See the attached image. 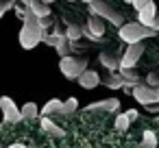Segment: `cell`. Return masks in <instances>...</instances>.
Wrapping results in <instances>:
<instances>
[{
    "label": "cell",
    "instance_id": "obj_1",
    "mask_svg": "<svg viewBox=\"0 0 159 148\" xmlns=\"http://www.w3.org/2000/svg\"><path fill=\"white\" fill-rule=\"evenodd\" d=\"M20 46L24 50H33L35 46L42 44L44 39V29L39 24V18L37 16H31L26 22H22V29H20Z\"/></svg>",
    "mask_w": 159,
    "mask_h": 148
},
{
    "label": "cell",
    "instance_id": "obj_2",
    "mask_svg": "<svg viewBox=\"0 0 159 148\" xmlns=\"http://www.w3.org/2000/svg\"><path fill=\"white\" fill-rule=\"evenodd\" d=\"M157 31L150 29V26H144L139 22H124L120 26V39L126 42V44H137V42H144L146 37H152Z\"/></svg>",
    "mask_w": 159,
    "mask_h": 148
},
{
    "label": "cell",
    "instance_id": "obj_3",
    "mask_svg": "<svg viewBox=\"0 0 159 148\" xmlns=\"http://www.w3.org/2000/svg\"><path fill=\"white\" fill-rule=\"evenodd\" d=\"M59 70H61V74H63L66 78L76 81V78L87 70V57H72V55L61 57V61H59Z\"/></svg>",
    "mask_w": 159,
    "mask_h": 148
},
{
    "label": "cell",
    "instance_id": "obj_4",
    "mask_svg": "<svg viewBox=\"0 0 159 148\" xmlns=\"http://www.w3.org/2000/svg\"><path fill=\"white\" fill-rule=\"evenodd\" d=\"M89 11H92L94 16H100L102 20H109V22H111L113 26H118V29H120V26L124 24V20H126V18H124L122 13H118L109 2H102V0H94V2L89 5Z\"/></svg>",
    "mask_w": 159,
    "mask_h": 148
},
{
    "label": "cell",
    "instance_id": "obj_5",
    "mask_svg": "<svg viewBox=\"0 0 159 148\" xmlns=\"http://www.w3.org/2000/svg\"><path fill=\"white\" fill-rule=\"evenodd\" d=\"M133 98L139 102V105H157L159 102V85L152 87V85H133Z\"/></svg>",
    "mask_w": 159,
    "mask_h": 148
},
{
    "label": "cell",
    "instance_id": "obj_6",
    "mask_svg": "<svg viewBox=\"0 0 159 148\" xmlns=\"http://www.w3.org/2000/svg\"><path fill=\"white\" fill-rule=\"evenodd\" d=\"M102 35H105V22H102L100 16L92 13L87 18V24L83 26V37H87L92 42H98V39H102Z\"/></svg>",
    "mask_w": 159,
    "mask_h": 148
},
{
    "label": "cell",
    "instance_id": "obj_7",
    "mask_svg": "<svg viewBox=\"0 0 159 148\" xmlns=\"http://www.w3.org/2000/svg\"><path fill=\"white\" fill-rule=\"evenodd\" d=\"M0 111H2V115H5V122H11V124H18V122H22L24 118H22V109L13 102V98H9V96H2L0 98Z\"/></svg>",
    "mask_w": 159,
    "mask_h": 148
},
{
    "label": "cell",
    "instance_id": "obj_8",
    "mask_svg": "<svg viewBox=\"0 0 159 148\" xmlns=\"http://www.w3.org/2000/svg\"><path fill=\"white\" fill-rule=\"evenodd\" d=\"M142 55H144V44H142V42H137V44H129L126 52L122 55V65H120V68H133V65L139 61Z\"/></svg>",
    "mask_w": 159,
    "mask_h": 148
},
{
    "label": "cell",
    "instance_id": "obj_9",
    "mask_svg": "<svg viewBox=\"0 0 159 148\" xmlns=\"http://www.w3.org/2000/svg\"><path fill=\"white\" fill-rule=\"evenodd\" d=\"M100 83L105 85V87H109V89H120V87H131L126 81H124V76L120 74V72H116V70H107L102 76H100Z\"/></svg>",
    "mask_w": 159,
    "mask_h": 148
},
{
    "label": "cell",
    "instance_id": "obj_10",
    "mask_svg": "<svg viewBox=\"0 0 159 148\" xmlns=\"http://www.w3.org/2000/svg\"><path fill=\"white\" fill-rule=\"evenodd\" d=\"M76 81H79V85H81L83 89H96V87L100 85V74H98L96 70H85Z\"/></svg>",
    "mask_w": 159,
    "mask_h": 148
},
{
    "label": "cell",
    "instance_id": "obj_11",
    "mask_svg": "<svg viewBox=\"0 0 159 148\" xmlns=\"http://www.w3.org/2000/svg\"><path fill=\"white\" fill-rule=\"evenodd\" d=\"M155 16H157V7H155V2H148L146 7H142L137 11V22L144 24V26H150L152 20H155Z\"/></svg>",
    "mask_w": 159,
    "mask_h": 148
},
{
    "label": "cell",
    "instance_id": "obj_12",
    "mask_svg": "<svg viewBox=\"0 0 159 148\" xmlns=\"http://www.w3.org/2000/svg\"><path fill=\"white\" fill-rule=\"evenodd\" d=\"M98 61H100L107 70H120V65H122V57H120L118 52H102V55L98 57Z\"/></svg>",
    "mask_w": 159,
    "mask_h": 148
},
{
    "label": "cell",
    "instance_id": "obj_13",
    "mask_svg": "<svg viewBox=\"0 0 159 148\" xmlns=\"http://www.w3.org/2000/svg\"><path fill=\"white\" fill-rule=\"evenodd\" d=\"M118 107H120V100H118V98H107V100L92 102L87 109H89V111H118Z\"/></svg>",
    "mask_w": 159,
    "mask_h": 148
},
{
    "label": "cell",
    "instance_id": "obj_14",
    "mask_svg": "<svg viewBox=\"0 0 159 148\" xmlns=\"http://www.w3.org/2000/svg\"><path fill=\"white\" fill-rule=\"evenodd\" d=\"M26 7H29V11H33V16H37V18L50 16V5H46L44 0H29Z\"/></svg>",
    "mask_w": 159,
    "mask_h": 148
},
{
    "label": "cell",
    "instance_id": "obj_15",
    "mask_svg": "<svg viewBox=\"0 0 159 148\" xmlns=\"http://www.w3.org/2000/svg\"><path fill=\"white\" fill-rule=\"evenodd\" d=\"M42 128H44L46 133H50L52 137H63V135H66V131H63V128H59V126H57L48 115H42Z\"/></svg>",
    "mask_w": 159,
    "mask_h": 148
},
{
    "label": "cell",
    "instance_id": "obj_16",
    "mask_svg": "<svg viewBox=\"0 0 159 148\" xmlns=\"http://www.w3.org/2000/svg\"><path fill=\"white\" fill-rule=\"evenodd\" d=\"M61 107H63V100L52 98V100H48V102L39 109V113H42V115H52V113H59V111H61Z\"/></svg>",
    "mask_w": 159,
    "mask_h": 148
},
{
    "label": "cell",
    "instance_id": "obj_17",
    "mask_svg": "<svg viewBox=\"0 0 159 148\" xmlns=\"http://www.w3.org/2000/svg\"><path fill=\"white\" fill-rule=\"evenodd\" d=\"M142 148H155L157 146V135H155V131H150V128H146L144 133H142V144H139Z\"/></svg>",
    "mask_w": 159,
    "mask_h": 148
},
{
    "label": "cell",
    "instance_id": "obj_18",
    "mask_svg": "<svg viewBox=\"0 0 159 148\" xmlns=\"http://www.w3.org/2000/svg\"><path fill=\"white\" fill-rule=\"evenodd\" d=\"M70 44H72V39H68V35L63 33V35L59 37V42H57L55 48H57V52H59L61 57H68V55H70Z\"/></svg>",
    "mask_w": 159,
    "mask_h": 148
},
{
    "label": "cell",
    "instance_id": "obj_19",
    "mask_svg": "<svg viewBox=\"0 0 159 148\" xmlns=\"http://www.w3.org/2000/svg\"><path fill=\"white\" fill-rule=\"evenodd\" d=\"M20 109H22V118H24V120H35V118L39 115V109H37L35 102H26V105L20 107Z\"/></svg>",
    "mask_w": 159,
    "mask_h": 148
},
{
    "label": "cell",
    "instance_id": "obj_20",
    "mask_svg": "<svg viewBox=\"0 0 159 148\" xmlns=\"http://www.w3.org/2000/svg\"><path fill=\"white\" fill-rule=\"evenodd\" d=\"M120 74L124 76V81L133 87V85H137L139 83V76H137V72L133 70V68H120Z\"/></svg>",
    "mask_w": 159,
    "mask_h": 148
},
{
    "label": "cell",
    "instance_id": "obj_21",
    "mask_svg": "<svg viewBox=\"0 0 159 148\" xmlns=\"http://www.w3.org/2000/svg\"><path fill=\"white\" fill-rule=\"evenodd\" d=\"M76 107H79V100L72 96V98H68L66 102H63V107H61V111H59V115H72L74 111H76Z\"/></svg>",
    "mask_w": 159,
    "mask_h": 148
},
{
    "label": "cell",
    "instance_id": "obj_22",
    "mask_svg": "<svg viewBox=\"0 0 159 148\" xmlns=\"http://www.w3.org/2000/svg\"><path fill=\"white\" fill-rule=\"evenodd\" d=\"M66 35H68V39L76 42V39H81V37H83V26H79V24H68Z\"/></svg>",
    "mask_w": 159,
    "mask_h": 148
},
{
    "label": "cell",
    "instance_id": "obj_23",
    "mask_svg": "<svg viewBox=\"0 0 159 148\" xmlns=\"http://www.w3.org/2000/svg\"><path fill=\"white\" fill-rule=\"evenodd\" d=\"M61 35H63V33H59V31H55L52 35H50L48 31H44V39H42V44H46V46H52V48H55Z\"/></svg>",
    "mask_w": 159,
    "mask_h": 148
},
{
    "label": "cell",
    "instance_id": "obj_24",
    "mask_svg": "<svg viewBox=\"0 0 159 148\" xmlns=\"http://www.w3.org/2000/svg\"><path fill=\"white\" fill-rule=\"evenodd\" d=\"M129 124H131V120H129L126 113H118V115H116V128H118V131H126Z\"/></svg>",
    "mask_w": 159,
    "mask_h": 148
},
{
    "label": "cell",
    "instance_id": "obj_25",
    "mask_svg": "<svg viewBox=\"0 0 159 148\" xmlns=\"http://www.w3.org/2000/svg\"><path fill=\"white\" fill-rule=\"evenodd\" d=\"M11 9H16V0H2V2H0V18L5 13H9Z\"/></svg>",
    "mask_w": 159,
    "mask_h": 148
},
{
    "label": "cell",
    "instance_id": "obj_26",
    "mask_svg": "<svg viewBox=\"0 0 159 148\" xmlns=\"http://www.w3.org/2000/svg\"><path fill=\"white\" fill-rule=\"evenodd\" d=\"M146 85H152V87H157V85H159V74H157V72H150V74L146 76Z\"/></svg>",
    "mask_w": 159,
    "mask_h": 148
},
{
    "label": "cell",
    "instance_id": "obj_27",
    "mask_svg": "<svg viewBox=\"0 0 159 148\" xmlns=\"http://www.w3.org/2000/svg\"><path fill=\"white\" fill-rule=\"evenodd\" d=\"M39 24H42V29H44V31H48V29H50V24H52V18H50V16L39 18Z\"/></svg>",
    "mask_w": 159,
    "mask_h": 148
},
{
    "label": "cell",
    "instance_id": "obj_28",
    "mask_svg": "<svg viewBox=\"0 0 159 148\" xmlns=\"http://www.w3.org/2000/svg\"><path fill=\"white\" fill-rule=\"evenodd\" d=\"M148 2H155V0H133V2H131V5H133V7H135V9L139 11V9H142V7H146Z\"/></svg>",
    "mask_w": 159,
    "mask_h": 148
},
{
    "label": "cell",
    "instance_id": "obj_29",
    "mask_svg": "<svg viewBox=\"0 0 159 148\" xmlns=\"http://www.w3.org/2000/svg\"><path fill=\"white\" fill-rule=\"evenodd\" d=\"M126 115H129V120H131V122H135V120H137V109H129V111H126Z\"/></svg>",
    "mask_w": 159,
    "mask_h": 148
},
{
    "label": "cell",
    "instance_id": "obj_30",
    "mask_svg": "<svg viewBox=\"0 0 159 148\" xmlns=\"http://www.w3.org/2000/svg\"><path fill=\"white\" fill-rule=\"evenodd\" d=\"M150 29H155V31H159V13L155 16V20H152V24H150Z\"/></svg>",
    "mask_w": 159,
    "mask_h": 148
},
{
    "label": "cell",
    "instance_id": "obj_31",
    "mask_svg": "<svg viewBox=\"0 0 159 148\" xmlns=\"http://www.w3.org/2000/svg\"><path fill=\"white\" fill-rule=\"evenodd\" d=\"M9 148H24V144H11Z\"/></svg>",
    "mask_w": 159,
    "mask_h": 148
},
{
    "label": "cell",
    "instance_id": "obj_32",
    "mask_svg": "<svg viewBox=\"0 0 159 148\" xmlns=\"http://www.w3.org/2000/svg\"><path fill=\"white\" fill-rule=\"evenodd\" d=\"M16 2H24V5H26V2H29V0H16Z\"/></svg>",
    "mask_w": 159,
    "mask_h": 148
},
{
    "label": "cell",
    "instance_id": "obj_33",
    "mask_svg": "<svg viewBox=\"0 0 159 148\" xmlns=\"http://www.w3.org/2000/svg\"><path fill=\"white\" fill-rule=\"evenodd\" d=\"M83 2H87V5H92V2H94V0H83Z\"/></svg>",
    "mask_w": 159,
    "mask_h": 148
},
{
    "label": "cell",
    "instance_id": "obj_34",
    "mask_svg": "<svg viewBox=\"0 0 159 148\" xmlns=\"http://www.w3.org/2000/svg\"><path fill=\"white\" fill-rule=\"evenodd\" d=\"M124 2H129V5H131V2H133V0H124Z\"/></svg>",
    "mask_w": 159,
    "mask_h": 148
},
{
    "label": "cell",
    "instance_id": "obj_35",
    "mask_svg": "<svg viewBox=\"0 0 159 148\" xmlns=\"http://www.w3.org/2000/svg\"><path fill=\"white\" fill-rule=\"evenodd\" d=\"M68 2H74V0H68Z\"/></svg>",
    "mask_w": 159,
    "mask_h": 148
},
{
    "label": "cell",
    "instance_id": "obj_36",
    "mask_svg": "<svg viewBox=\"0 0 159 148\" xmlns=\"http://www.w3.org/2000/svg\"><path fill=\"white\" fill-rule=\"evenodd\" d=\"M157 124H159V118H157Z\"/></svg>",
    "mask_w": 159,
    "mask_h": 148
},
{
    "label": "cell",
    "instance_id": "obj_37",
    "mask_svg": "<svg viewBox=\"0 0 159 148\" xmlns=\"http://www.w3.org/2000/svg\"><path fill=\"white\" fill-rule=\"evenodd\" d=\"M0 2H2V0H0Z\"/></svg>",
    "mask_w": 159,
    "mask_h": 148
}]
</instances>
